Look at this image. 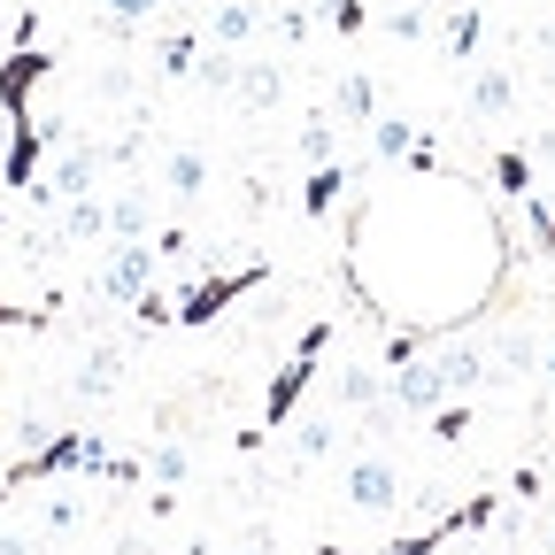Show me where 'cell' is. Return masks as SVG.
<instances>
[{
	"mask_svg": "<svg viewBox=\"0 0 555 555\" xmlns=\"http://www.w3.org/2000/svg\"><path fill=\"white\" fill-rule=\"evenodd\" d=\"M324 347H332V317H317V324L301 332V347L270 371V393H262V433H286V425H294V409H301L309 378L324 371Z\"/></svg>",
	"mask_w": 555,
	"mask_h": 555,
	"instance_id": "obj_1",
	"label": "cell"
},
{
	"mask_svg": "<svg viewBox=\"0 0 555 555\" xmlns=\"http://www.w3.org/2000/svg\"><path fill=\"white\" fill-rule=\"evenodd\" d=\"M78 517H86V502H78V494H62V502H47V532H69Z\"/></svg>",
	"mask_w": 555,
	"mask_h": 555,
	"instance_id": "obj_31",
	"label": "cell"
},
{
	"mask_svg": "<svg viewBox=\"0 0 555 555\" xmlns=\"http://www.w3.org/2000/svg\"><path fill=\"white\" fill-rule=\"evenodd\" d=\"M478 39H486V16L463 0V9L448 16V62H470V54H478Z\"/></svg>",
	"mask_w": 555,
	"mask_h": 555,
	"instance_id": "obj_17",
	"label": "cell"
},
{
	"mask_svg": "<svg viewBox=\"0 0 555 555\" xmlns=\"http://www.w3.org/2000/svg\"><path fill=\"white\" fill-rule=\"evenodd\" d=\"M317 555H347V547H332V540H324V547H317Z\"/></svg>",
	"mask_w": 555,
	"mask_h": 555,
	"instance_id": "obj_34",
	"label": "cell"
},
{
	"mask_svg": "<svg viewBox=\"0 0 555 555\" xmlns=\"http://www.w3.org/2000/svg\"><path fill=\"white\" fill-rule=\"evenodd\" d=\"M363 24H371V0H332V31L339 39H356Z\"/></svg>",
	"mask_w": 555,
	"mask_h": 555,
	"instance_id": "obj_27",
	"label": "cell"
},
{
	"mask_svg": "<svg viewBox=\"0 0 555 555\" xmlns=\"http://www.w3.org/2000/svg\"><path fill=\"white\" fill-rule=\"evenodd\" d=\"M270 24H278V39H294V47L309 39V9H301V0H286V9H278Z\"/></svg>",
	"mask_w": 555,
	"mask_h": 555,
	"instance_id": "obj_30",
	"label": "cell"
},
{
	"mask_svg": "<svg viewBox=\"0 0 555 555\" xmlns=\"http://www.w3.org/2000/svg\"><path fill=\"white\" fill-rule=\"evenodd\" d=\"M163 185H170L178 201L208 193V155H201V147H170V163H163Z\"/></svg>",
	"mask_w": 555,
	"mask_h": 555,
	"instance_id": "obj_10",
	"label": "cell"
},
{
	"mask_svg": "<svg viewBox=\"0 0 555 555\" xmlns=\"http://www.w3.org/2000/svg\"><path fill=\"white\" fill-rule=\"evenodd\" d=\"M155 9H163V0H108V16H101V24H108V31H131V24H147Z\"/></svg>",
	"mask_w": 555,
	"mask_h": 555,
	"instance_id": "obj_26",
	"label": "cell"
},
{
	"mask_svg": "<svg viewBox=\"0 0 555 555\" xmlns=\"http://www.w3.org/2000/svg\"><path fill=\"white\" fill-rule=\"evenodd\" d=\"M155 69H163V78H193V69H201V39L193 31H170L155 47Z\"/></svg>",
	"mask_w": 555,
	"mask_h": 555,
	"instance_id": "obj_16",
	"label": "cell"
},
{
	"mask_svg": "<svg viewBox=\"0 0 555 555\" xmlns=\"http://www.w3.org/2000/svg\"><path fill=\"white\" fill-rule=\"evenodd\" d=\"M332 440H339V425H332V416H301V425H294V455H301V463L332 455Z\"/></svg>",
	"mask_w": 555,
	"mask_h": 555,
	"instance_id": "obj_20",
	"label": "cell"
},
{
	"mask_svg": "<svg viewBox=\"0 0 555 555\" xmlns=\"http://www.w3.org/2000/svg\"><path fill=\"white\" fill-rule=\"evenodd\" d=\"M54 317L47 309H16V301H0V332H47Z\"/></svg>",
	"mask_w": 555,
	"mask_h": 555,
	"instance_id": "obj_29",
	"label": "cell"
},
{
	"mask_svg": "<svg viewBox=\"0 0 555 555\" xmlns=\"http://www.w3.org/2000/svg\"><path fill=\"white\" fill-rule=\"evenodd\" d=\"M240 69H247V62H232V47H217V54L193 69V78H201L208 93H240Z\"/></svg>",
	"mask_w": 555,
	"mask_h": 555,
	"instance_id": "obj_22",
	"label": "cell"
},
{
	"mask_svg": "<svg viewBox=\"0 0 555 555\" xmlns=\"http://www.w3.org/2000/svg\"><path fill=\"white\" fill-rule=\"evenodd\" d=\"M547 371H555V347H547Z\"/></svg>",
	"mask_w": 555,
	"mask_h": 555,
	"instance_id": "obj_36",
	"label": "cell"
},
{
	"mask_svg": "<svg viewBox=\"0 0 555 555\" xmlns=\"http://www.w3.org/2000/svg\"><path fill=\"white\" fill-rule=\"evenodd\" d=\"M386 31L393 39H425L433 31V9H425V0H401V9H386Z\"/></svg>",
	"mask_w": 555,
	"mask_h": 555,
	"instance_id": "obj_23",
	"label": "cell"
},
{
	"mask_svg": "<svg viewBox=\"0 0 555 555\" xmlns=\"http://www.w3.org/2000/svg\"><path fill=\"white\" fill-rule=\"evenodd\" d=\"M339 193H347V163H317L309 185H301V217H324V208H339Z\"/></svg>",
	"mask_w": 555,
	"mask_h": 555,
	"instance_id": "obj_12",
	"label": "cell"
},
{
	"mask_svg": "<svg viewBox=\"0 0 555 555\" xmlns=\"http://www.w3.org/2000/svg\"><path fill=\"white\" fill-rule=\"evenodd\" d=\"M509 108H517V78H509L502 62H478V78H470V116L494 124V116H509Z\"/></svg>",
	"mask_w": 555,
	"mask_h": 555,
	"instance_id": "obj_7",
	"label": "cell"
},
{
	"mask_svg": "<svg viewBox=\"0 0 555 555\" xmlns=\"http://www.w3.org/2000/svg\"><path fill=\"white\" fill-rule=\"evenodd\" d=\"M131 317H139V332H163V324H178V294H163V286H147L131 301Z\"/></svg>",
	"mask_w": 555,
	"mask_h": 555,
	"instance_id": "obj_21",
	"label": "cell"
},
{
	"mask_svg": "<svg viewBox=\"0 0 555 555\" xmlns=\"http://www.w3.org/2000/svg\"><path fill=\"white\" fill-rule=\"evenodd\" d=\"M185 470H193V463H185V448H178V440H163V448L147 455V478H163V486H178Z\"/></svg>",
	"mask_w": 555,
	"mask_h": 555,
	"instance_id": "obj_25",
	"label": "cell"
},
{
	"mask_svg": "<svg viewBox=\"0 0 555 555\" xmlns=\"http://www.w3.org/2000/svg\"><path fill=\"white\" fill-rule=\"evenodd\" d=\"M332 124H339V116H309V124H301V163H309V170H317V163H339V131H332Z\"/></svg>",
	"mask_w": 555,
	"mask_h": 555,
	"instance_id": "obj_18",
	"label": "cell"
},
{
	"mask_svg": "<svg viewBox=\"0 0 555 555\" xmlns=\"http://www.w3.org/2000/svg\"><path fill=\"white\" fill-rule=\"evenodd\" d=\"M155 270H163V247L155 240H108V262H101V278H93V286H101V301H139V294H147L155 286Z\"/></svg>",
	"mask_w": 555,
	"mask_h": 555,
	"instance_id": "obj_4",
	"label": "cell"
},
{
	"mask_svg": "<svg viewBox=\"0 0 555 555\" xmlns=\"http://www.w3.org/2000/svg\"><path fill=\"white\" fill-rule=\"evenodd\" d=\"M494 363H502V371H525V363H532V332H502Z\"/></svg>",
	"mask_w": 555,
	"mask_h": 555,
	"instance_id": "obj_28",
	"label": "cell"
},
{
	"mask_svg": "<svg viewBox=\"0 0 555 555\" xmlns=\"http://www.w3.org/2000/svg\"><path fill=\"white\" fill-rule=\"evenodd\" d=\"M116 386H124V347H93L86 371H78V393L101 401V393H116Z\"/></svg>",
	"mask_w": 555,
	"mask_h": 555,
	"instance_id": "obj_11",
	"label": "cell"
},
{
	"mask_svg": "<svg viewBox=\"0 0 555 555\" xmlns=\"http://www.w3.org/2000/svg\"><path fill=\"white\" fill-rule=\"evenodd\" d=\"M347 502L371 509V517L401 509V470H393L386 455H356V463H347Z\"/></svg>",
	"mask_w": 555,
	"mask_h": 555,
	"instance_id": "obj_5",
	"label": "cell"
},
{
	"mask_svg": "<svg viewBox=\"0 0 555 555\" xmlns=\"http://www.w3.org/2000/svg\"><path fill=\"white\" fill-rule=\"evenodd\" d=\"M240 555H270V547H262V540H247V547H240Z\"/></svg>",
	"mask_w": 555,
	"mask_h": 555,
	"instance_id": "obj_33",
	"label": "cell"
},
{
	"mask_svg": "<svg viewBox=\"0 0 555 555\" xmlns=\"http://www.w3.org/2000/svg\"><path fill=\"white\" fill-rule=\"evenodd\" d=\"M425 425H433V440H440V448H455V440L470 433V393H455V401H440V409L425 416Z\"/></svg>",
	"mask_w": 555,
	"mask_h": 555,
	"instance_id": "obj_19",
	"label": "cell"
},
{
	"mask_svg": "<svg viewBox=\"0 0 555 555\" xmlns=\"http://www.w3.org/2000/svg\"><path fill=\"white\" fill-rule=\"evenodd\" d=\"M332 116H339V124H356V131L378 124V86H371V69H347V78L332 86Z\"/></svg>",
	"mask_w": 555,
	"mask_h": 555,
	"instance_id": "obj_6",
	"label": "cell"
},
{
	"mask_svg": "<svg viewBox=\"0 0 555 555\" xmlns=\"http://www.w3.org/2000/svg\"><path fill=\"white\" fill-rule=\"evenodd\" d=\"M0 555H31V540L24 532H0Z\"/></svg>",
	"mask_w": 555,
	"mask_h": 555,
	"instance_id": "obj_32",
	"label": "cell"
},
{
	"mask_svg": "<svg viewBox=\"0 0 555 555\" xmlns=\"http://www.w3.org/2000/svg\"><path fill=\"white\" fill-rule=\"evenodd\" d=\"M255 286H270L262 262H247V270H208V278H193V286H178V324H185V332L217 324V317H224L232 301H247Z\"/></svg>",
	"mask_w": 555,
	"mask_h": 555,
	"instance_id": "obj_3",
	"label": "cell"
},
{
	"mask_svg": "<svg viewBox=\"0 0 555 555\" xmlns=\"http://www.w3.org/2000/svg\"><path fill=\"white\" fill-rule=\"evenodd\" d=\"M47 69H54V54L39 47V9H24L16 16V47H9V62H0V116L9 124H31V93L47 86Z\"/></svg>",
	"mask_w": 555,
	"mask_h": 555,
	"instance_id": "obj_2",
	"label": "cell"
},
{
	"mask_svg": "<svg viewBox=\"0 0 555 555\" xmlns=\"http://www.w3.org/2000/svg\"><path fill=\"white\" fill-rule=\"evenodd\" d=\"M108 240H147V193H116L108 201Z\"/></svg>",
	"mask_w": 555,
	"mask_h": 555,
	"instance_id": "obj_15",
	"label": "cell"
},
{
	"mask_svg": "<svg viewBox=\"0 0 555 555\" xmlns=\"http://www.w3.org/2000/svg\"><path fill=\"white\" fill-rule=\"evenodd\" d=\"M486 178L502 185V201H525V193H532V155H525V147H502L494 163H486Z\"/></svg>",
	"mask_w": 555,
	"mask_h": 555,
	"instance_id": "obj_14",
	"label": "cell"
},
{
	"mask_svg": "<svg viewBox=\"0 0 555 555\" xmlns=\"http://www.w3.org/2000/svg\"><path fill=\"white\" fill-rule=\"evenodd\" d=\"M0 440H9V416H0Z\"/></svg>",
	"mask_w": 555,
	"mask_h": 555,
	"instance_id": "obj_35",
	"label": "cell"
},
{
	"mask_svg": "<svg viewBox=\"0 0 555 555\" xmlns=\"http://www.w3.org/2000/svg\"><path fill=\"white\" fill-rule=\"evenodd\" d=\"M240 101H247V108H262V101H278V69H262V62H247V69H240Z\"/></svg>",
	"mask_w": 555,
	"mask_h": 555,
	"instance_id": "obj_24",
	"label": "cell"
},
{
	"mask_svg": "<svg viewBox=\"0 0 555 555\" xmlns=\"http://www.w3.org/2000/svg\"><path fill=\"white\" fill-rule=\"evenodd\" d=\"M255 24H262L255 0H217V9H208V39H217V47H247Z\"/></svg>",
	"mask_w": 555,
	"mask_h": 555,
	"instance_id": "obj_8",
	"label": "cell"
},
{
	"mask_svg": "<svg viewBox=\"0 0 555 555\" xmlns=\"http://www.w3.org/2000/svg\"><path fill=\"white\" fill-rule=\"evenodd\" d=\"M409 147H416V124L409 116H378L371 124V163H409Z\"/></svg>",
	"mask_w": 555,
	"mask_h": 555,
	"instance_id": "obj_13",
	"label": "cell"
},
{
	"mask_svg": "<svg viewBox=\"0 0 555 555\" xmlns=\"http://www.w3.org/2000/svg\"><path fill=\"white\" fill-rule=\"evenodd\" d=\"M93 178H101V147H69L47 185H54V201H78V193H93Z\"/></svg>",
	"mask_w": 555,
	"mask_h": 555,
	"instance_id": "obj_9",
	"label": "cell"
}]
</instances>
